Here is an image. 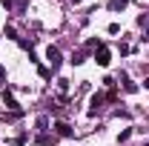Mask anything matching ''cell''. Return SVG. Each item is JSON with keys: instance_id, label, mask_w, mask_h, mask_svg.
<instances>
[{"instance_id": "obj_6", "label": "cell", "mask_w": 149, "mask_h": 146, "mask_svg": "<svg viewBox=\"0 0 149 146\" xmlns=\"http://www.w3.org/2000/svg\"><path fill=\"white\" fill-rule=\"evenodd\" d=\"M109 9H112V12H123V9H126V0H112Z\"/></svg>"}, {"instance_id": "obj_11", "label": "cell", "mask_w": 149, "mask_h": 146, "mask_svg": "<svg viewBox=\"0 0 149 146\" xmlns=\"http://www.w3.org/2000/svg\"><path fill=\"white\" fill-rule=\"evenodd\" d=\"M146 146H149V143H146Z\"/></svg>"}, {"instance_id": "obj_4", "label": "cell", "mask_w": 149, "mask_h": 146, "mask_svg": "<svg viewBox=\"0 0 149 146\" xmlns=\"http://www.w3.org/2000/svg\"><path fill=\"white\" fill-rule=\"evenodd\" d=\"M55 129H57V135H63V138H69V135H72V126H69V123H63V120L55 123Z\"/></svg>"}, {"instance_id": "obj_7", "label": "cell", "mask_w": 149, "mask_h": 146, "mask_svg": "<svg viewBox=\"0 0 149 146\" xmlns=\"http://www.w3.org/2000/svg\"><path fill=\"white\" fill-rule=\"evenodd\" d=\"M57 89H60V92H66V89H69V80H63V77H60V80H57Z\"/></svg>"}, {"instance_id": "obj_8", "label": "cell", "mask_w": 149, "mask_h": 146, "mask_svg": "<svg viewBox=\"0 0 149 146\" xmlns=\"http://www.w3.org/2000/svg\"><path fill=\"white\" fill-rule=\"evenodd\" d=\"M106 32H109V35H118V32H120V26H118V23H109V29H106Z\"/></svg>"}, {"instance_id": "obj_1", "label": "cell", "mask_w": 149, "mask_h": 146, "mask_svg": "<svg viewBox=\"0 0 149 146\" xmlns=\"http://www.w3.org/2000/svg\"><path fill=\"white\" fill-rule=\"evenodd\" d=\"M46 60H49V66H52V72H55L57 66H60V49H57V46H49V49H46Z\"/></svg>"}, {"instance_id": "obj_10", "label": "cell", "mask_w": 149, "mask_h": 146, "mask_svg": "<svg viewBox=\"0 0 149 146\" xmlns=\"http://www.w3.org/2000/svg\"><path fill=\"white\" fill-rule=\"evenodd\" d=\"M72 3H80V0H72Z\"/></svg>"}, {"instance_id": "obj_2", "label": "cell", "mask_w": 149, "mask_h": 146, "mask_svg": "<svg viewBox=\"0 0 149 146\" xmlns=\"http://www.w3.org/2000/svg\"><path fill=\"white\" fill-rule=\"evenodd\" d=\"M109 60H112V55H109L106 46H100V49L95 52V63H97V66H109Z\"/></svg>"}, {"instance_id": "obj_5", "label": "cell", "mask_w": 149, "mask_h": 146, "mask_svg": "<svg viewBox=\"0 0 149 146\" xmlns=\"http://www.w3.org/2000/svg\"><path fill=\"white\" fill-rule=\"evenodd\" d=\"M3 6H6V9H23L26 0H3Z\"/></svg>"}, {"instance_id": "obj_3", "label": "cell", "mask_w": 149, "mask_h": 146, "mask_svg": "<svg viewBox=\"0 0 149 146\" xmlns=\"http://www.w3.org/2000/svg\"><path fill=\"white\" fill-rule=\"evenodd\" d=\"M3 103H6L9 109L15 112V115H20V103H17V100H15V97H12V95H9L6 89H3Z\"/></svg>"}, {"instance_id": "obj_9", "label": "cell", "mask_w": 149, "mask_h": 146, "mask_svg": "<svg viewBox=\"0 0 149 146\" xmlns=\"http://www.w3.org/2000/svg\"><path fill=\"white\" fill-rule=\"evenodd\" d=\"M143 86H146V89H149V77H146V80H143Z\"/></svg>"}]
</instances>
